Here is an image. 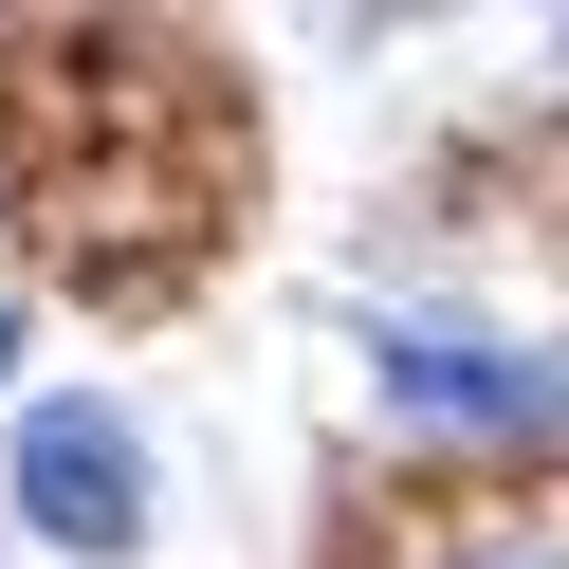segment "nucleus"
<instances>
[{
    "mask_svg": "<svg viewBox=\"0 0 569 569\" xmlns=\"http://www.w3.org/2000/svg\"><path fill=\"white\" fill-rule=\"evenodd\" d=\"M368 368H386V405H405V422H551V405H569L551 349H496V331H459V312H405Z\"/></svg>",
    "mask_w": 569,
    "mask_h": 569,
    "instance_id": "obj_2",
    "label": "nucleus"
},
{
    "mask_svg": "<svg viewBox=\"0 0 569 569\" xmlns=\"http://www.w3.org/2000/svg\"><path fill=\"white\" fill-rule=\"evenodd\" d=\"M459 569H569V515H496V532H459Z\"/></svg>",
    "mask_w": 569,
    "mask_h": 569,
    "instance_id": "obj_3",
    "label": "nucleus"
},
{
    "mask_svg": "<svg viewBox=\"0 0 569 569\" xmlns=\"http://www.w3.org/2000/svg\"><path fill=\"white\" fill-rule=\"evenodd\" d=\"M19 515H38L56 551H92V569L148 551V441H129V405H92V386L19 405Z\"/></svg>",
    "mask_w": 569,
    "mask_h": 569,
    "instance_id": "obj_1",
    "label": "nucleus"
}]
</instances>
